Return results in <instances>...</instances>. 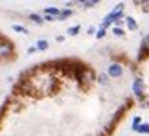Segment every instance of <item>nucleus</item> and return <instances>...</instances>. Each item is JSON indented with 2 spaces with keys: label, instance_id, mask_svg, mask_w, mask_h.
Here are the masks:
<instances>
[{
  "label": "nucleus",
  "instance_id": "obj_15",
  "mask_svg": "<svg viewBox=\"0 0 149 136\" xmlns=\"http://www.w3.org/2000/svg\"><path fill=\"white\" fill-rule=\"evenodd\" d=\"M112 33H114V35H118V37L125 35V31H123V30H120V28H112Z\"/></svg>",
  "mask_w": 149,
  "mask_h": 136
},
{
  "label": "nucleus",
  "instance_id": "obj_4",
  "mask_svg": "<svg viewBox=\"0 0 149 136\" xmlns=\"http://www.w3.org/2000/svg\"><path fill=\"white\" fill-rule=\"evenodd\" d=\"M133 92H134L136 98H140V99H142V96H144V81H142L140 77L133 81Z\"/></svg>",
  "mask_w": 149,
  "mask_h": 136
},
{
  "label": "nucleus",
  "instance_id": "obj_9",
  "mask_svg": "<svg viewBox=\"0 0 149 136\" xmlns=\"http://www.w3.org/2000/svg\"><path fill=\"white\" fill-rule=\"evenodd\" d=\"M35 50H39V52H44V50H48V41H44V39H41V41H37V44H35Z\"/></svg>",
  "mask_w": 149,
  "mask_h": 136
},
{
  "label": "nucleus",
  "instance_id": "obj_10",
  "mask_svg": "<svg viewBox=\"0 0 149 136\" xmlns=\"http://www.w3.org/2000/svg\"><path fill=\"white\" fill-rule=\"evenodd\" d=\"M136 131L142 133V134H149V123H142V125H138Z\"/></svg>",
  "mask_w": 149,
  "mask_h": 136
},
{
  "label": "nucleus",
  "instance_id": "obj_7",
  "mask_svg": "<svg viewBox=\"0 0 149 136\" xmlns=\"http://www.w3.org/2000/svg\"><path fill=\"white\" fill-rule=\"evenodd\" d=\"M123 22H125V24H127V28H129V30L131 31H136V30H138V24H136V20L133 19V17H125V19H123Z\"/></svg>",
  "mask_w": 149,
  "mask_h": 136
},
{
  "label": "nucleus",
  "instance_id": "obj_12",
  "mask_svg": "<svg viewBox=\"0 0 149 136\" xmlns=\"http://www.w3.org/2000/svg\"><path fill=\"white\" fill-rule=\"evenodd\" d=\"M13 31H17V33H28V30L24 26H20V24H13Z\"/></svg>",
  "mask_w": 149,
  "mask_h": 136
},
{
  "label": "nucleus",
  "instance_id": "obj_19",
  "mask_svg": "<svg viewBox=\"0 0 149 136\" xmlns=\"http://www.w3.org/2000/svg\"><path fill=\"white\" fill-rule=\"evenodd\" d=\"M35 52H37V50H35V46H31V48H28V53H30V55H31V53H35Z\"/></svg>",
  "mask_w": 149,
  "mask_h": 136
},
{
  "label": "nucleus",
  "instance_id": "obj_2",
  "mask_svg": "<svg viewBox=\"0 0 149 136\" xmlns=\"http://www.w3.org/2000/svg\"><path fill=\"white\" fill-rule=\"evenodd\" d=\"M13 55V44L6 39H0V59H9Z\"/></svg>",
  "mask_w": 149,
  "mask_h": 136
},
{
  "label": "nucleus",
  "instance_id": "obj_13",
  "mask_svg": "<svg viewBox=\"0 0 149 136\" xmlns=\"http://www.w3.org/2000/svg\"><path fill=\"white\" fill-rule=\"evenodd\" d=\"M70 15H72V9H63L59 13V19H66V17H70Z\"/></svg>",
  "mask_w": 149,
  "mask_h": 136
},
{
  "label": "nucleus",
  "instance_id": "obj_1",
  "mask_svg": "<svg viewBox=\"0 0 149 136\" xmlns=\"http://www.w3.org/2000/svg\"><path fill=\"white\" fill-rule=\"evenodd\" d=\"M76 79H77V81H81V83H92L94 79H96V76H94V72L90 70V68H87V66H77Z\"/></svg>",
  "mask_w": 149,
  "mask_h": 136
},
{
  "label": "nucleus",
  "instance_id": "obj_5",
  "mask_svg": "<svg viewBox=\"0 0 149 136\" xmlns=\"http://www.w3.org/2000/svg\"><path fill=\"white\" fill-rule=\"evenodd\" d=\"M146 55H149V35L144 37V41H142V44H140V55H138V59H144Z\"/></svg>",
  "mask_w": 149,
  "mask_h": 136
},
{
  "label": "nucleus",
  "instance_id": "obj_16",
  "mask_svg": "<svg viewBox=\"0 0 149 136\" xmlns=\"http://www.w3.org/2000/svg\"><path fill=\"white\" fill-rule=\"evenodd\" d=\"M138 125H140V118L134 116V118H133V131H136V127H138Z\"/></svg>",
  "mask_w": 149,
  "mask_h": 136
},
{
  "label": "nucleus",
  "instance_id": "obj_11",
  "mask_svg": "<svg viewBox=\"0 0 149 136\" xmlns=\"http://www.w3.org/2000/svg\"><path fill=\"white\" fill-rule=\"evenodd\" d=\"M30 19H31L33 22H37V24H42V17L37 15V13H30Z\"/></svg>",
  "mask_w": 149,
  "mask_h": 136
},
{
  "label": "nucleus",
  "instance_id": "obj_3",
  "mask_svg": "<svg viewBox=\"0 0 149 136\" xmlns=\"http://www.w3.org/2000/svg\"><path fill=\"white\" fill-rule=\"evenodd\" d=\"M107 76H109V77H122V76H123V68H122V65L112 63L111 66L107 68Z\"/></svg>",
  "mask_w": 149,
  "mask_h": 136
},
{
  "label": "nucleus",
  "instance_id": "obj_8",
  "mask_svg": "<svg viewBox=\"0 0 149 136\" xmlns=\"http://www.w3.org/2000/svg\"><path fill=\"white\" fill-rule=\"evenodd\" d=\"M79 6H83L85 9H88V8H94V6H98V0H81V2H79Z\"/></svg>",
  "mask_w": 149,
  "mask_h": 136
},
{
  "label": "nucleus",
  "instance_id": "obj_17",
  "mask_svg": "<svg viewBox=\"0 0 149 136\" xmlns=\"http://www.w3.org/2000/svg\"><path fill=\"white\" fill-rule=\"evenodd\" d=\"M105 33H107V31H105V30H101V28H100V30L96 31V37H98V39H103V37H105Z\"/></svg>",
  "mask_w": 149,
  "mask_h": 136
},
{
  "label": "nucleus",
  "instance_id": "obj_18",
  "mask_svg": "<svg viewBox=\"0 0 149 136\" xmlns=\"http://www.w3.org/2000/svg\"><path fill=\"white\" fill-rule=\"evenodd\" d=\"M107 79H109L107 74H101V76H100V83H101V85H105V83H107Z\"/></svg>",
  "mask_w": 149,
  "mask_h": 136
},
{
  "label": "nucleus",
  "instance_id": "obj_6",
  "mask_svg": "<svg viewBox=\"0 0 149 136\" xmlns=\"http://www.w3.org/2000/svg\"><path fill=\"white\" fill-rule=\"evenodd\" d=\"M59 13H61L59 8H44V11H42V15L54 17V19H59Z\"/></svg>",
  "mask_w": 149,
  "mask_h": 136
},
{
  "label": "nucleus",
  "instance_id": "obj_14",
  "mask_svg": "<svg viewBox=\"0 0 149 136\" xmlns=\"http://www.w3.org/2000/svg\"><path fill=\"white\" fill-rule=\"evenodd\" d=\"M77 33H79V26H74L68 30V35H77Z\"/></svg>",
  "mask_w": 149,
  "mask_h": 136
}]
</instances>
